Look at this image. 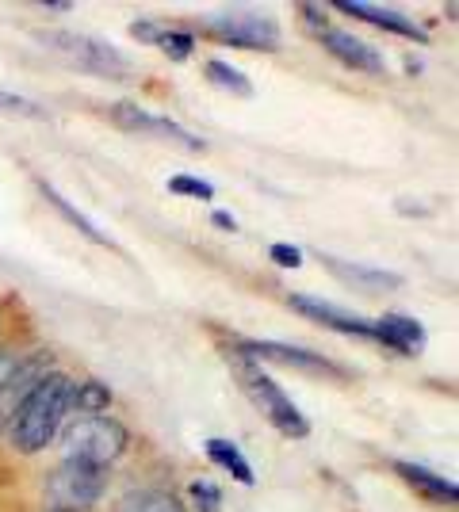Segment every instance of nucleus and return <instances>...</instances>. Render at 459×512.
<instances>
[{"label":"nucleus","instance_id":"obj_5","mask_svg":"<svg viewBox=\"0 0 459 512\" xmlns=\"http://www.w3.org/2000/svg\"><path fill=\"white\" fill-rule=\"evenodd\" d=\"M35 39L46 46V50H54V54H62L69 58L73 65H81L88 73H100V77H108V81H127L134 73V65L127 54H119L111 43L104 39H92V35H81V31H35Z\"/></svg>","mask_w":459,"mask_h":512},{"label":"nucleus","instance_id":"obj_24","mask_svg":"<svg viewBox=\"0 0 459 512\" xmlns=\"http://www.w3.org/2000/svg\"><path fill=\"white\" fill-rule=\"evenodd\" d=\"M268 260L280 264V268H303V249L287 245V241H276V245H268Z\"/></svg>","mask_w":459,"mask_h":512},{"label":"nucleus","instance_id":"obj_12","mask_svg":"<svg viewBox=\"0 0 459 512\" xmlns=\"http://www.w3.org/2000/svg\"><path fill=\"white\" fill-rule=\"evenodd\" d=\"M337 12H345V16H356V20L372 23L379 31H391L398 39H410V43L425 46L429 43V31L414 23V16H402V12H394V8H379V4H364V0H337L333 4Z\"/></svg>","mask_w":459,"mask_h":512},{"label":"nucleus","instance_id":"obj_29","mask_svg":"<svg viewBox=\"0 0 459 512\" xmlns=\"http://www.w3.org/2000/svg\"><path fill=\"white\" fill-rule=\"evenodd\" d=\"M39 8H43V12H73L69 0H39Z\"/></svg>","mask_w":459,"mask_h":512},{"label":"nucleus","instance_id":"obj_21","mask_svg":"<svg viewBox=\"0 0 459 512\" xmlns=\"http://www.w3.org/2000/svg\"><path fill=\"white\" fill-rule=\"evenodd\" d=\"M196 31H188V27H180V23H169V31L161 35V43L157 50L169 58V62H188L192 54H196Z\"/></svg>","mask_w":459,"mask_h":512},{"label":"nucleus","instance_id":"obj_8","mask_svg":"<svg viewBox=\"0 0 459 512\" xmlns=\"http://www.w3.org/2000/svg\"><path fill=\"white\" fill-rule=\"evenodd\" d=\"M46 371H54V352L50 348H35L12 375L0 379V440L8 436V428H12L16 413H20L23 398L35 390V383L43 379Z\"/></svg>","mask_w":459,"mask_h":512},{"label":"nucleus","instance_id":"obj_11","mask_svg":"<svg viewBox=\"0 0 459 512\" xmlns=\"http://www.w3.org/2000/svg\"><path fill=\"white\" fill-rule=\"evenodd\" d=\"M318 43L329 58H337L341 65H349L356 73H368V77H387V58L375 50L372 43L356 39L352 31H341V27H329L318 35Z\"/></svg>","mask_w":459,"mask_h":512},{"label":"nucleus","instance_id":"obj_19","mask_svg":"<svg viewBox=\"0 0 459 512\" xmlns=\"http://www.w3.org/2000/svg\"><path fill=\"white\" fill-rule=\"evenodd\" d=\"M39 195H43L46 203H50L54 211H58V214H62V218H66V222H69V226H73V230H77V234L88 237L92 245H111L108 234H100V230L92 226V218H85V214L77 211V207H69V203H66V195L58 192L54 184H46V180H39Z\"/></svg>","mask_w":459,"mask_h":512},{"label":"nucleus","instance_id":"obj_22","mask_svg":"<svg viewBox=\"0 0 459 512\" xmlns=\"http://www.w3.org/2000/svg\"><path fill=\"white\" fill-rule=\"evenodd\" d=\"M188 512H219L222 509V490L215 482H207V478H196L192 486H188Z\"/></svg>","mask_w":459,"mask_h":512},{"label":"nucleus","instance_id":"obj_4","mask_svg":"<svg viewBox=\"0 0 459 512\" xmlns=\"http://www.w3.org/2000/svg\"><path fill=\"white\" fill-rule=\"evenodd\" d=\"M226 360H234L241 390L253 398V406L261 409L264 421L276 428L280 436H287V440H306V436H310V421H306V413L287 398L284 386L276 383L272 375H264L257 363L238 360V356H226Z\"/></svg>","mask_w":459,"mask_h":512},{"label":"nucleus","instance_id":"obj_2","mask_svg":"<svg viewBox=\"0 0 459 512\" xmlns=\"http://www.w3.org/2000/svg\"><path fill=\"white\" fill-rule=\"evenodd\" d=\"M134 436L131 428L123 425L119 417H73L66 428H62V459H81V463H92V467L111 470L127 451H131Z\"/></svg>","mask_w":459,"mask_h":512},{"label":"nucleus","instance_id":"obj_20","mask_svg":"<svg viewBox=\"0 0 459 512\" xmlns=\"http://www.w3.org/2000/svg\"><path fill=\"white\" fill-rule=\"evenodd\" d=\"M203 73H207V81L215 88H226V92H234V96H253V81L234 69L230 62H222V58H207L203 62Z\"/></svg>","mask_w":459,"mask_h":512},{"label":"nucleus","instance_id":"obj_9","mask_svg":"<svg viewBox=\"0 0 459 512\" xmlns=\"http://www.w3.org/2000/svg\"><path fill=\"white\" fill-rule=\"evenodd\" d=\"M111 123H115L119 130H131V134H150V138L176 142V146H184V150H192V153L207 150V142H203V138H196L192 130H184L180 123L165 119V115H153V111L131 104V100H123V104L111 107Z\"/></svg>","mask_w":459,"mask_h":512},{"label":"nucleus","instance_id":"obj_14","mask_svg":"<svg viewBox=\"0 0 459 512\" xmlns=\"http://www.w3.org/2000/svg\"><path fill=\"white\" fill-rule=\"evenodd\" d=\"M322 268L329 276H337L341 283H349L352 291L360 295H379V291H398L402 287V276L398 272H387V268H368V264H349V260H337V256H318Z\"/></svg>","mask_w":459,"mask_h":512},{"label":"nucleus","instance_id":"obj_7","mask_svg":"<svg viewBox=\"0 0 459 512\" xmlns=\"http://www.w3.org/2000/svg\"><path fill=\"white\" fill-rule=\"evenodd\" d=\"M226 356H238V360L249 363H280V367H295V371H306V375H322V379H337L345 383L349 371L341 363L326 360L322 352H310V348H299V344H280V341H245V337H230L226 341Z\"/></svg>","mask_w":459,"mask_h":512},{"label":"nucleus","instance_id":"obj_17","mask_svg":"<svg viewBox=\"0 0 459 512\" xmlns=\"http://www.w3.org/2000/svg\"><path fill=\"white\" fill-rule=\"evenodd\" d=\"M203 451H207V459H211L215 467L230 470V478H234V482H241V486H257V474H253V467H249V459L241 455V448L234 444V440H222V436H211V440L203 444Z\"/></svg>","mask_w":459,"mask_h":512},{"label":"nucleus","instance_id":"obj_10","mask_svg":"<svg viewBox=\"0 0 459 512\" xmlns=\"http://www.w3.org/2000/svg\"><path fill=\"white\" fill-rule=\"evenodd\" d=\"M287 306H291V310H299L303 318L318 321V325H326V329H333V333H341V337L375 341L372 318L349 314V310H341V306H333V302H326V299H314V295H287Z\"/></svg>","mask_w":459,"mask_h":512},{"label":"nucleus","instance_id":"obj_3","mask_svg":"<svg viewBox=\"0 0 459 512\" xmlns=\"http://www.w3.org/2000/svg\"><path fill=\"white\" fill-rule=\"evenodd\" d=\"M111 486V470L81 463V459H62L58 467L43 474V501L46 509H73L92 512Z\"/></svg>","mask_w":459,"mask_h":512},{"label":"nucleus","instance_id":"obj_31","mask_svg":"<svg viewBox=\"0 0 459 512\" xmlns=\"http://www.w3.org/2000/svg\"><path fill=\"white\" fill-rule=\"evenodd\" d=\"M46 512H73V509H46Z\"/></svg>","mask_w":459,"mask_h":512},{"label":"nucleus","instance_id":"obj_23","mask_svg":"<svg viewBox=\"0 0 459 512\" xmlns=\"http://www.w3.org/2000/svg\"><path fill=\"white\" fill-rule=\"evenodd\" d=\"M169 192L207 203V199H215V184H207V180H199V176H188V172H176V176H169Z\"/></svg>","mask_w":459,"mask_h":512},{"label":"nucleus","instance_id":"obj_18","mask_svg":"<svg viewBox=\"0 0 459 512\" xmlns=\"http://www.w3.org/2000/svg\"><path fill=\"white\" fill-rule=\"evenodd\" d=\"M111 512H188V505H184L173 490L146 486V490H134V493H127V497H119V505Z\"/></svg>","mask_w":459,"mask_h":512},{"label":"nucleus","instance_id":"obj_15","mask_svg":"<svg viewBox=\"0 0 459 512\" xmlns=\"http://www.w3.org/2000/svg\"><path fill=\"white\" fill-rule=\"evenodd\" d=\"M391 470L410 486L414 493H421L429 505H440V509H452L459 501V490L452 478H444V474H437V470L429 467H417V463H406V459H398V463H391Z\"/></svg>","mask_w":459,"mask_h":512},{"label":"nucleus","instance_id":"obj_27","mask_svg":"<svg viewBox=\"0 0 459 512\" xmlns=\"http://www.w3.org/2000/svg\"><path fill=\"white\" fill-rule=\"evenodd\" d=\"M299 12H303L306 27H310L314 35H322V31H329V27H333V23H329V16H326V8H318V4H299Z\"/></svg>","mask_w":459,"mask_h":512},{"label":"nucleus","instance_id":"obj_28","mask_svg":"<svg viewBox=\"0 0 459 512\" xmlns=\"http://www.w3.org/2000/svg\"><path fill=\"white\" fill-rule=\"evenodd\" d=\"M211 222H215L219 230H226V234H238V218L230 211H211Z\"/></svg>","mask_w":459,"mask_h":512},{"label":"nucleus","instance_id":"obj_30","mask_svg":"<svg viewBox=\"0 0 459 512\" xmlns=\"http://www.w3.org/2000/svg\"><path fill=\"white\" fill-rule=\"evenodd\" d=\"M8 306H12V299H0V325L8 321Z\"/></svg>","mask_w":459,"mask_h":512},{"label":"nucleus","instance_id":"obj_25","mask_svg":"<svg viewBox=\"0 0 459 512\" xmlns=\"http://www.w3.org/2000/svg\"><path fill=\"white\" fill-rule=\"evenodd\" d=\"M169 31V23L165 20H134L131 23V35L138 39V43H146V46H157L161 43V35Z\"/></svg>","mask_w":459,"mask_h":512},{"label":"nucleus","instance_id":"obj_16","mask_svg":"<svg viewBox=\"0 0 459 512\" xmlns=\"http://www.w3.org/2000/svg\"><path fill=\"white\" fill-rule=\"evenodd\" d=\"M115 406V394L104 379H77L73 394H69V417H104Z\"/></svg>","mask_w":459,"mask_h":512},{"label":"nucleus","instance_id":"obj_13","mask_svg":"<svg viewBox=\"0 0 459 512\" xmlns=\"http://www.w3.org/2000/svg\"><path fill=\"white\" fill-rule=\"evenodd\" d=\"M375 329V344H383V348H391V352H398V356H421L425 352V344H429V337H425V325L417 318H410V314H383V318L372 321Z\"/></svg>","mask_w":459,"mask_h":512},{"label":"nucleus","instance_id":"obj_6","mask_svg":"<svg viewBox=\"0 0 459 512\" xmlns=\"http://www.w3.org/2000/svg\"><path fill=\"white\" fill-rule=\"evenodd\" d=\"M199 31L219 39L226 46H238V50H264V54H276L284 35H280V23L264 12H249V8H230V12H215L207 20H199Z\"/></svg>","mask_w":459,"mask_h":512},{"label":"nucleus","instance_id":"obj_1","mask_svg":"<svg viewBox=\"0 0 459 512\" xmlns=\"http://www.w3.org/2000/svg\"><path fill=\"white\" fill-rule=\"evenodd\" d=\"M73 375L62 371V367H54V371H46L43 379L35 383V390L23 398L20 413H16V421L8 428V448L12 455H23V459H31V455H43L54 440H58V432L66 428L69 421V394H73Z\"/></svg>","mask_w":459,"mask_h":512},{"label":"nucleus","instance_id":"obj_26","mask_svg":"<svg viewBox=\"0 0 459 512\" xmlns=\"http://www.w3.org/2000/svg\"><path fill=\"white\" fill-rule=\"evenodd\" d=\"M0 111H12V115H31V119H43L46 111L23 96H12V92H0Z\"/></svg>","mask_w":459,"mask_h":512}]
</instances>
